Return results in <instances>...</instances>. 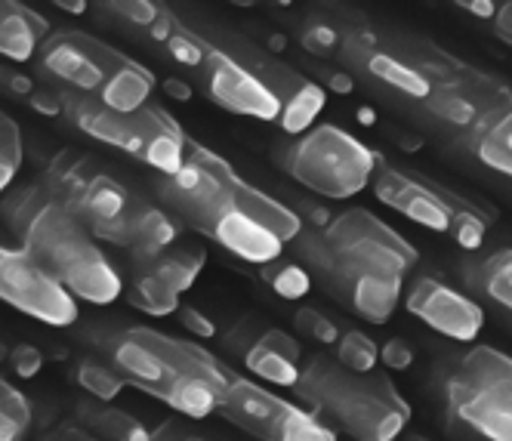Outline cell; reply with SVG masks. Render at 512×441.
<instances>
[{"label": "cell", "mask_w": 512, "mask_h": 441, "mask_svg": "<svg viewBox=\"0 0 512 441\" xmlns=\"http://www.w3.org/2000/svg\"><path fill=\"white\" fill-rule=\"evenodd\" d=\"M334 358L355 374H371L380 364V346L371 334H364V330H343Z\"/></svg>", "instance_id": "obj_31"}, {"label": "cell", "mask_w": 512, "mask_h": 441, "mask_svg": "<svg viewBox=\"0 0 512 441\" xmlns=\"http://www.w3.org/2000/svg\"><path fill=\"white\" fill-rule=\"evenodd\" d=\"M405 309L435 334L457 343L479 340L485 330V309L438 278H417L405 297Z\"/></svg>", "instance_id": "obj_17"}, {"label": "cell", "mask_w": 512, "mask_h": 441, "mask_svg": "<svg viewBox=\"0 0 512 441\" xmlns=\"http://www.w3.org/2000/svg\"><path fill=\"white\" fill-rule=\"evenodd\" d=\"M417 441H423V438H417Z\"/></svg>", "instance_id": "obj_44"}, {"label": "cell", "mask_w": 512, "mask_h": 441, "mask_svg": "<svg viewBox=\"0 0 512 441\" xmlns=\"http://www.w3.org/2000/svg\"><path fill=\"white\" fill-rule=\"evenodd\" d=\"M158 198L170 216L253 266L278 260L284 244L303 235V216L294 207L247 182L223 155L198 142H189L179 173L161 176Z\"/></svg>", "instance_id": "obj_1"}, {"label": "cell", "mask_w": 512, "mask_h": 441, "mask_svg": "<svg viewBox=\"0 0 512 441\" xmlns=\"http://www.w3.org/2000/svg\"><path fill=\"white\" fill-rule=\"evenodd\" d=\"M241 62L275 96V102H278V127L284 133L303 136V133H309L315 127L318 115L324 112V105H327V90L321 84L306 78L303 71H297L294 65H287V62H281V59H275L269 53H260V50H247V56Z\"/></svg>", "instance_id": "obj_16"}, {"label": "cell", "mask_w": 512, "mask_h": 441, "mask_svg": "<svg viewBox=\"0 0 512 441\" xmlns=\"http://www.w3.org/2000/svg\"><path fill=\"white\" fill-rule=\"evenodd\" d=\"M300 395L355 441H398L414 411L386 371L355 374L337 358L315 355L303 364Z\"/></svg>", "instance_id": "obj_6"}, {"label": "cell", "mask_w": 512, "mask_h": 441, "mask_svg": "<svg viewBox=\"0 0 512 441\" xmlns=\"http://www.w3.org/2000/svg\"><path fill=\"white\" fill-rule=\"evenodd\" d=\"M0 93H7L19 102H25L28 108L41 115H65V90L47 87L44 81H38L34 75L13 65H0Z\"/></svg>", "instance_id": "obj_24"}, {"label": "cell", "mask_w": 512, "mask_h": 441, "mask_svg": "<svg viewBox=\"0 0 512 441\" xmlns=\"http://www.w3.org/2000/svg\"><path fill=\"white\" fill-rule=\"evenodd\" d=\"M7 364L13 367V374L22 380H31L44 371V352L31 343H19L13 349H7Z\"/></svg>", "instance_id": "obj_35"}, {"label": "cell", "mask_w": 512, "mask_h": 441, "mask_svg": "<svg viewBox=\"0 0 512 441\" xmlns=\"http://www.w3.org/2000/svg\"><path fill=\"white\" fill-rule=\"evenodd\" d=\"M124 300L145 312V315H152V318H164V315H176L179 312V293H173L170 287H164L158 278L152 275H145V272H133L130 284H124Z\"/></svg>", "instance_id": "obj_27"}, {"label": "cell", "mask_w": 512, "mask_h": 441, "mask_svg": "<svg viewBox=\"0 0 512 441\" xmlns=\"http://www.w3.org/2000/svg\"><path fill=\"white\" fill-rule=\"evenodd\" d=\"M0 361H7V349H0Z\"/></svg>", "instance_id": "obj_42"}, {"label": "cell", "mask_w": 512, "mask_h": 441, "mask_svg": "<svg viewBox=\"0 0 512 441\" xmlns=\"http://www.w3.org/2000/svg\"><path fill=\"white\" fill-rule=\"evenodd\" d=\"M56 7H59V13H71V16H84V13L90 10V7L84 4V0H81V4H68V0H59Z\"/></svg>", "instance_id": "obj_41"}, {"label": "cell", "mask_w": 512, "mask_h": 441, "mask_svg": "<svg viewBox=\"0 0 512 441\" xmlns=\"http://www.w3.org/2000/svg\"><path fill=\"white\" fill-rule=\"evenodd\" d=\"M309 238V260L331 278L355 315L371 324H386L405 290L408 272L417 266V247L395 232L368 207H349L327 219Z\"/></svg>", "instance_id": "obj_2"}, {"label": "cell", "mask_w": 512, "mask_h": 441, "mask_svg": "<svg viewBox=\"0 0 512 441\" xmlns=\"http://www.w3.org/2000/svg\"><path fill=\"white\" fill-rule=\"evenodd\" d=\"M383 158L337 124H318L284 155L290 179L327 201H349L371 189Z\"/></svg>", "instance_id": "obj_9"}, {"label": "cell", "mask_w": 512, "mask_h": 441, "mask_svg": "<svg viewBox=\"0 0 512 441\" xmlns=\"http://www.w3.org/2000/svg\"><path fill=\"white\" fill-rule=\"evenodd\" d=\"M491 28L506 47H512V0H506V4L497 7V16L491 19Z\"/></svg>", "instance_id": "obj_39"}, {"label": "cell", "mask_w": 512, "mask_h": 441, "mask_svg": "<svg viewBox=\"0 0 512 441\" xmlns=\"http://www.w3.org/2000/svg\"><path fill=\"white\" fill-rule=\"evenodd\" d=\"M130 263H133V272H145V275L158 278L173 293H186L198 281V275L207 263V250L201 244L176 241L173 247H167L155 256H139V260H130Z\"/></svg>", "instance_id": "obj_21"}, {"label": "cell", "mask_w": 512, "mask_h": 441, "mask_svg": "<svg viewBox=\"0 0 512 441\" xmlns=\"http://www.w3.org/2000/svg\"><path fill=\"white\" fill-rule=\"evenodd\" d=\"M34 423L31 401L0 377V441H25Z\"/></svg>", "instance_id": "obj_28"}, {"label": "cell", "mask_w": 512, "mask_h": 441, "mask_svg": "<svg viewBox=\"0 0 512 441\" xmlns=\"http://www.w3.org/2000/svg\"><path fill=\"white\" fill-rule=\"evenodd\" d=\"M41 186L102 241L139 256H155L179 241L176 219L139 195L84 152L62 149L44 167Z\"/></svg>", "instance_id": "obj_3"}, {"label": "cell", "mask_w": 512, "mask_h": 441, "mask_svg": "<svg viewBox=\"0 0 512 441\" xmlns=\"http://www.w3.org/2000/svg\"><path fill=\"white\" fill-rule=\"evenodd\" d=\"M429 81V99L423 102L429 115L442 124L469 133L485 112L506 96H512L488 71L472 68L463 59H454L442 50H429L420 62H414Z\"/></svg>", "instance_id": "obj_12"}, {"label": "cell", "mask_w": 512, "mask_h": 441, "mask_svg": "<svg viewBox=\"0 0 512 441\" xmlns=\"http://www.w3.org/2000/svg\"><path fill=\"white\" fill-rule=\"evenodd\" d=\"M364 68H368V75L383 81L386 87H392L395 93L401 96H408L414 102H426L429 99V81L423 78V71L414 65V62H405V59H398L380 47L368 50L361 59H358Z\"/></svg>", "instance_id": "obj_23"}, {"label": "cell", "mask_w": 512, "mask_h": 441, "mask_svg": "<svg viewBox=\"0 0 512 441\" xmlns=\"http://www.w3.org/2000/svg\"><path fill=\"white\" fill-rule=\"evenodd\" d=\"M380 361H383V367H389V371H408L414 364V349H411V343L398 340V337L386 340L380 346Z\"/></svg>", "instance_id": "obj_36"}, {"label": "cell", "mask_w": 512, "mask_h": 441, "mask_svg": "<svg viewBox=\"0 0 512 441\" xmlns=\"http://www.w3.org/2000/svg\"><path fill=\"white\" fill-rule=\"evenodd\" d=\"M371 189L380 204H386L389 210L401 213L405 219H411V223L438 235H451L460 219L479 207L420 173H408L389 164L377 167Z\"/></svg>", "instance_id": "obj_13"}, {"label": "cell", "mask_w": 512, "mask_h": 441, "mask_svg": "<svg viewBox=\"0 0 512 441\" xmlns=\"http://www.w3.org/2000/svg\"><path fill=\"white\" fill-rule=\"evenodd\" d=\"M41 441H102V438H96L84 423H56L41 435Z\"/></svg>", "instance_id": "obj_38"}, {"label": "cell", "mask_w": 512, "mask_h": 441, "mask_svg": "<svg viewBox=\"0 0 512 441\" xmlns=\"http://www.w3.org/2000/svg\"><path fill=\"white\" fill-rule=\"evenodd\" d=\"M102 352L127 386L164 401L170 411L192 420L216 414L232 383V371L207 346L155 327L136 324L115 330Z\"/></svg>", "instance_id": "obj_5"}, {"label": "cell", "mask_w": 512, "mask_h": 441, "mask_svg": "<svg viewBox=\"0 0 512 441\" xmlns=\"http://www.w3.org/2000/svg\"><path fill=\"white\" fill-rule=\"evenodd\" d=\"M176 318H179V321H182V327H186L189 334H192V337H198V340H210V337H216V324H213L204 312H198L195 306H179Z\"/></svg>", "instance_id": "obj_37"}, {"label": "cell", "mask_w": 512, "mask_h": 441, "mask_svg": "<svg viewBox=\"0 0 512 441\" xmlns=\"http://www.w3.org/2000/svg\"><path fill=\"white\" fill-rule=\"evenodd\" d=\"M294 324L303 337H309L312 343H321V346H337L340 340V327L337 321L327 318L321 309H312V306H300L297 315H294Z\"/></svg>", "instance_id": "obj_33"}, {"label": "cell", "mask_w": 512, "mask_h": 441, "mask_svg": "<svg viewBox=\"0 0 512 441\" xmlns=\"http://www.w3.org/2000/svg\"><path fill=\"white\" fill-rule=\"evenodd\" d=\"M99 13H108L121 28L136 31V34H149L155 31V25L164 19V13L170 7L164 4H152V0H112V4H99Z\"/></svg>", "instance_id": "obj_30"}, {"label": "cell", "mask_w": 512, "mask_h": 441, "mask_svg": "<svg viewBox=\"0 0 512 441\" xmlns=\"http://www.w3.org/2000/svg\"><path fill=\"white\" fill-rule=\"evenodd\" d=\"M260 278L272 287L275 297H281V300H287V303H300V300H306V293L312 290V275H309V269H303L300 263L284 260V256H278V260L260 266Z\"/></svg>", "instance_id": "obj_29"}, {"label": "cell", "mask_w": 512, "mask_h": 441, "mask_svg": "<svg viewBox=\"0 0 512 441\" xmlns=\"http://www.w3.org/2000/svg\"><path fill=\"white\" fill-rule=\"evenodd\" d=\"M466 136L475 158L500 176L512 179V96L485 112Z\"/></svg>", "instance_id": "obj_20"}, {"label": "cell", "mask_w": 512, "mask_h": 441, "mask_svg": "<svg viewBox=\"0 0 512 441\" xmlns=\"http://www.w3.org/2000/svg\"><path fill=\"white\" fill-rule=\"evenodd\" d=\"M244 367L272 386H294L303 374V346L297 337H290L281 327H269L244 355Z\"/></svg>", "instance_id": "obj_18"}, {"label": "cell", "mask_w": 512, "mask_h": 441, "mask_svg": "<svg viewBox=\"0 0 512 441\" xmlns=\"http://www.w3.org/2000/svg\"><path fill=\"white\" fill-rule=\"evenodd\" d=\"M300 41L306 47V53L318 56V59H331V56H340L343 50V34L334 28V25H327V22H312L303 28L300 34Z\"/></svg>", "instance_id": "obj_34"}, {"label": "cell", "mask_w": 512, "mask_h": 441, "mask_svg": "<svg viewBox=\"0 0 512 441\" xmlns=\"http://www.w3.org/2000/svg\"><path fill=\"white\" fill-rule=\"evenodd\" d=\"M460 10H466V13H472V16H479V19H494L497 16V7L500 4H494V0H479V4H457Z\"/></svg>", "instance_id": "obj_40"}, {"label": "cell", "mask_w": 512, "mask_h": 441, "mask_svg": "<svg viewBox=\"0 0 512 441\" xmlns=\"http://www.w3.org/2000/svg\"><path fill=\"white\" fill-rule=\"evenodd\" d=\"M216 414L256 441H337V432L312 408L238 374H232Z\"/></svg>", "instance_id": "obj_11"}, {"label": "cell", "mask_w": 512, "mask_h": 441, "mask_svg": "<svg viewBox=\"0 0 512 441\" xmlns=\"http://www.w3.org/2000/svg\"><path fill=\"white\" fill-rule=\"evenodd\" d=\"M469 284L485 297L512 312V247L494 250L485 260L469 266Z\"/></svg>", "instance_id": "obj_25"}, {"label": "cell", "mask_w": 512, "mask_h": 441, "mask_svg": "<svg viewBox=\"0 0 512 441\" xmlns=\"http://www.w3.org/2000/svg\"><path fill=\"white\" fill-rule=\"evenodd\" d=\"M0 303L47 327H71L78 321V300L56 284L22 247L0 244Z\"/></svg>", "instance_id": "obj_14"}, {"label": "cell", "mask_w": 512, "mask_h": 441, "mask_svg": "<svg viewBox=\"0 0 512 441\" xmlns=\"http://www.w3.org/2000/svg\"><path fill=\"white\" fill-rule=\"evenodd\" d=\"M25 161V142L19 124L0 108V195L10 189V182L22 170Z\"/></svg>", "instance_id": "obj_32"}, {"label": "cell", "mask_w": 512, "mask_h": 441, "mask_svg": "<svg viewBox=\"0 0 512 441\" xmlns=\"http://www.w3.org/2000/svg\"><path fill=\"white\" fill-rule=\"evenodd\" d=\"M0 213L7 216L19 247L75 300L112 306L124 297V278L102 250V241L56 204L41 182L4 195Z\"/></svg>", "instance_id": "obj_4"}, {"label": "cell", "mask_w": 512, "mask_h": 441, "mask_svg": "<svg viewBox=\"0 0 512 441\" xmlns=\"http://www.w3.org/2000/svg\"><path fill=\"white\" fill-rule=\"evenodd\" d=\"M189 441H204V438H189Z\"/></svg>", "instance_id": "obj_43"}, {"label": "cell", "mask_w": 512, "mask_h": 441, "mask_svg": "<svg viewBox=\"0 0 512 441\" xmlns=\"http://www.w3.org/2000/svg\"><path fill=\"white\" fill-rule=\"evenodd\" d=\"M50 34L53 28L44 13L16 4V0H0V59L7 62L38 59Z\"/></svg>", "instance_id": "obj_19"}, {"label": "cell", "mask_w": 512, "mask_h": 441, "mask_svg": "<svg viewBox=\"0 0 512 441\" xmlns=\"http://www.w3.org/2000/svg\"><path fill=\"white\" fill-rule=\"evenodd\" d=\"M448 411L485 441H512V355L472 346L445 383Z\"/></svg>", "instance_id": "obj_10"}, {"label": "cell", "mask_w": 512, "mask_h": 441, "mask_svg": "<svg viewBox=\"0 0 512 441\" xmlns=\"http://www.w3.org/2000/svg\"><path fill=\"white\" fill-rule=\"evenodd\" d=\"M75 414H78V423H84L102 441H167L161 432L149 429L139 417L115 408V404L84 398L78 401Z\"/></svg>", "instance_id": "obj_22"}, {"label": "cell", "mask_w": 512, "mask_h": 441, "mask_svg": "<svg viewBox=\"0 0 512 441\" xmlns=\"http://www.w3.org/2000/svg\"><path fill=\"white\" fill-rule=\"evenodd\" d=\"M195 75L201 78L210 102H216L219 108H226V112L241 115V118L278 124L275 96L235 53H229L223 47H210V53L204 56Z\"/></svg>", "instance_id": "obj_15"}, {"label": "cell", "mask_w": 512, "mask_h": 441, "mask_svg": "<svg viewBox=\"0 0 512 441\" xmlns=\"http://www.w3.org/2000/svg\"><path fill=\"white\" fill-rule=\"evenodd\" d=\"M65 118L78 133L112 145L121 155L158 170L161 176H173L189 158V136L176 124L167 108L149 102L133 112H115L93 99L65 93Z\"/></svg>", "instance_id": "obj_8"}, {"label": "cell", "mask_w": 512, "mask_h": 441, "mask_svg": "<svg viewBox=\"0 0 512 441\" xmlns=\"http://www.w3.org/2000/svg\"><path fill=\"white\" fill-rule=\"evenodd\" d=\"M71 377H75V383L84 392H90L93 401H102V404H112L127 389L124 377L99 355H81L71 364Z\"/></svg>", "instance_id": "obj_26"}, {"label": "cell", "mask_w": 512, "mask_h": 441, "mask_svg": "<svg viewBox=\"0 0 512 441\" xmlns=\"http://www.w3.org/2000/svg\"><path fill=\"white\" fill-rule=\"evenodd\" d=\"M38 65L65 93L93 99L115 112L149 105L158 90V78L139 59L78 28L53 31L38 53Z\"/></svg>", "instance_id": "obj_7"}]
</instances>
